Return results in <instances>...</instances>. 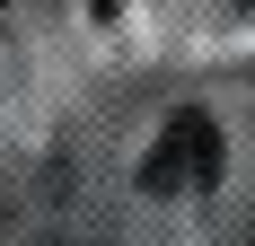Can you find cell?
Masks as SVG:
<instances>
[{
  "instance_id": "obj_1",
  "label": "cell",
  "mask_w": 255,
  "mask_h": 246,
  "mask_svg": "<svg viewBox=\"0 0 255 246\" xmlns=\"http://www.w3.org/2000/svg\"><path fill=\"white\" fill-rule=\"evenodd\" d=\"M141 185H150V194H211V185H220V123H211L203 106L167 115L158 141H150V158H141Z\"/></svg>"
}]
</instances>
